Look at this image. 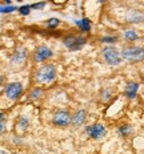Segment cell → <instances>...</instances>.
I'll use <instances>...</instances> for the list:
<instances>
[{"instance_id":"obj_12","label":"cell","mask_w":144,"mask_h":154,"mask_svg":"<svg viewBox=\"0 0 144 154\" xmlns=\"http://www.w3.org/2000/svg\"><path fill=\"white\" fill-rule=\"evenodd\" d=\"M126 37L128 38V40H135V38L137 37V35H136V32H133V31H127Z\"/></svg>"},{"instance_id":"obj_15","label":"cell","mask_w":144,"mask_h":154,"mask_svg":"<svg viewBox=\"0 0 144 154\" xmlns=\"http://www.w3.org/2000/svg\"><path fill=\"white\" fill-rule=\"evenodd\" d=\"M15 7H12V5H9V7H0V12H12L15 11Z\"/></svg>"},{"instance_id":"obj_13","label":"cell","mask_w":144,"mask_h":154,"mask_svg":"<svg viewBox=\"0 0 144 154\" xmlns=\"http://www.w3.org/2000/svg\"><path fill=\"white\" fill-rule=\"evenodd\" d=\"M30 9H31L30 5H24V7H20V8H19V11H20L21 15H28V14H30Z\"/></svg>"},{"instance_id":"obj_7","label":"cell","mask_w":144,"mask_h":154,"mask_svg":"<svg viewBox=\"0 0 144 154\" xmlns=\"http://www.w3.org/2000/svg\"><path fill=\"white\" fill-rule=\"evenodd\" d=\"M87 133L92 137V138H101V137L105 134V129H104L103 125L96 124V125H94V126H89L88 128Z\"/></svg>"},{"instance_id":"obj_19","label":"cell","mask_w":144,"mask_h":154,"mask_svg":"<svg viewBox=\"0 0 144 154\" xmlns=\"http://www.w3.org/2000/svg\"><path fill=\"white\" fill-rule=\"evenodd\" d=\"M3 130H4V125H3V122H0V134L3 133Z\"/></svg>"},{"instance_id":"obj_3","label":"cell","mask_w":144,"mask_h":154,"mask_svg":"<svg viewBox=\"0 0 144 154\" xmlns=\"http://www.w3.org/2000/svg\"><path fill=\"white\" fill-rule=\"evenodd\" d=\"M103 57L104 60L111 65H117L121 61V56L120 53L115 49L114 47H107L103 49Z\"/></svg>"},{"instance_id":"obj_17","label":"cell","mask_w":144,"mask_h":154,"mask_svg":"<svg viewBox=\"0 0 144 154\" xmlns=\"http://www.w3.org/2000/svg\"><path fill=\"white\" fill-rule=\"evenodd\" d=\"M37 94H40V91H34V93H32V97L34 98H36V97H39Z\"/></svg>"},{"instance_id":"obj_18","label":"cell","mask_w":144,"mask_h":154,"mask_svg":"<svg viewBox=\"0 0 144 154\" xmlns=\"http://www.w3.org/2000/svg\"><path fill=\"white\" fill-rule=\"evenodd\" d=\"M32 7H34V8H41V7H44V3H40V4H34Z\"/></svg>"},{"instance_id":"obj_4","label":"cell","mask_w":144,"mask_h":154,"mask_svg":"<svg viewBox=\"0 0 144 154\" xmlns=\"http://www.w3.org/2000/svg\"><path fill=\"white\" fill-rule=\"evenodd\" d=\"M21 91H23L21 84H19V82H12V84L7 85V88H5V94H7V97L9 100H16V98H19V96L21 94Z\"/></svg>"},{"instance_id":"obj_16","label":"cell","mask_w":144,"mask_h":154,"mask_svg":"<svg viewBox=\"0 0 144 154\" xmlns=\"http://www.w3.org/2000/svg\"><path fill=\"white\" fill-rule=\"evenodd\" d=\"M121 133H123V134L130 133V129H128V126H123V128H121Z\"/></svg>"},{"instance_id":"obj_6","label":"cell","mask_w":144,"mask_h":154,"mask_svg":"<svg viewBox=\"0 0 144 154\" xmlns=\"http://www.w3.org/2000/svg\"><path fill=\"white\" fill-rule=\"evenodd\" d=\"M64 44H66V47L69 48V49L76 51V49H80V48L84 45V38L76 37V36H69L64 40Z\"/></svg>"},{"instance_id":"obj_9","label":"cell","mask_w":144,"mask_h":154,"mask_svg":"<svg viewBox=\"0 0 144 154\" xmlns=\"http://www.w3.org/2000/svg\"><path fill=\"white\" fill-rule=\"evenodd\" d=\"M137 89H139V85L135 84V82H132V84H130L127 86V89H126V93H127V96L130 98H133L136 96V92H137Z\"/></svg>"},{"instance_id":"obj_11","label":"cell","mask_w":144,"mask_h":154,"mask_svg":"<svg viewBox=\"0 0 144 154\" xmlns=\"http://www.w3.org/2000/svg\"><path fill=\"white\" fill-rule=\"evenodd\" d=\"M76 24L80 27V29H83V31H89V28H91V25H89V20L88 19H83V20H78L76 21Z\"/></svg>"},{"instance_id":"obj_1","label":"cell","mask_w":144,"mask_h":154,"mask_svg":"<svg viewBox=\"0 0 144 154\" xmlns=\"http://www.w3.org/2000/svg\"><path fill=\"white\" fill-rule=\"evenodd\" d=\"M56 77V69L53 65H44L37 72V80L41 82H51Z\"/></svg>"},{"instance_id":"obj_10","label":"cell","mask_w":144,"mask_h":154,"mask_svg":"<svg viewBox=\"0 0 144 154\" xmlns=\"http://www.w3.org/2000/svg\"><path fill=\"white\" fill-rule=\"evenodd\" d=\"M84 118H85V112H84V110H79L78 113L75 114V117L72 118V121H73V122H75L76 125H80V124H83Z\"/></svg>"},{"instance_id":"obj_14","label":"cell","mask_w":144,"mask_h":154,"mask_svg":"<svg viewBox=\"0 0 144 154\" xmlns=\"http://www.w3.org/2000/svg\"><path fill=\"white\" fill-rule=\"evenodd\" d=\"M56 25H59V20H57V19H51V20H48V27L53 28V27H56Z\"/></svg>"},{"instance_id":"obj_8","label":"cell","mask_w":144,"mask_h":154,"mask_svg":"<svg viewBox=\"0 0 144 154\" xmlns=\"http://www.w3.org/2000/svg\"><path fill=\"white\" fill-rule=\"evenodd\" d=\"M51 56H52V51L47 47H40L39 49L36 51V53H35V59H36V61H44V60L50 59Z\"/></svg>"},{"instance_id":"obj_5","label":"cell","mask_w":144,"mask_h":154,"mask_svg":"<svg viewBox=\"0 0 144 154\" xmlns=\"http://www.w3.org/2000/svg\"><path fill=\"white\" fill-rule=\"evenodd\" d=\"M71 121H72L71 116L67 112H57L53 116V124L57 125V126H67V125L71 124Z\"/></svg>"},{"instance_id":"obj_20","label":"cell","mask_w":144,"mask_h":154,"mask_svg":"<svg viewBox=\"0 0 144 154\" xmlns=\"http://www.w3.org/2000/svg\"><path fill=\"white\" fill-rule=\"evenodd\" d=\"M3 120H4V114H3V113H0V122H2Z\"/></svg>"},{"instance_id":"obj_2","label":"cell","mask_w":144,"mask_h":154,"mask_svg":"<svg viewBox=\"0 0 144 154\" xmlns=\"http://www.w3.org/2000/svg\"><path fill=\"white\" fill-rule=\"evenodd\" d=\"M123 57L128 61H140L144 59V49L139 47H131L123 51Z\"/></svg>"},{"instance_id":"obj_21","label":"cell","mask_w":144,"mask_h":154,"mask_svg":"<svg viewBox=\"0 0 144 154\" xmlns=\"http://www.w3.org/2000/svg\"><path fill=\"white\" fill-rule=\"evenodd\" d=\"M2 81H3V77H2V76H0V82H2Z\"/></svg>"},{"instance_id":"obj_22","label":"cell","mask_w":144,"mask_h":154,"mask_svg":"<svg viewBox=\"0 0 144 154\" xmlns=\"http://www.w3.org/2000/svg\"><path fill=\"white\" fill-rule=\"evenodd\" d=\"M0 154H7V153H5V152H0Z\"/></svg>"}]
</instances>
